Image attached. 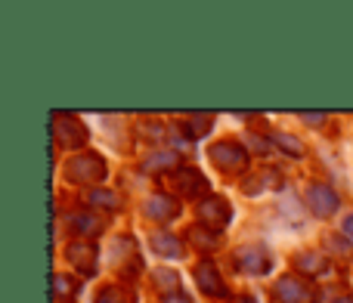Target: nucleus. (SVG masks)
Masks as SVG:
<instances>
[{"label":"nucleus","mask_w":353,"mask_h":303,"mask_svg":"<svg viewBox=\"0 0 353 303\" xmlns=\"http://www.w3.org/2000/svg\"><path fill=\"white\" fill-rule=\"evenodd\" d=\"M105 161L93 152H81V155H72L65 164H62V174H65L68 182H81V186H90V182H103L105 180Z\"/></svg>","instance_id":"obj_1"},{"label":"nucleus","mask_w":353,"mask_h":303,"mask_svg":"<svg viewBox=\"0 0 353 303\" xmlns=\"http://www.w3.org/2000/svg\"><path fill=\"white\" fill-rule=\"evenodd\" d=\"M53 140L59 149H81L87 140H90V134H87V127L78 121L74 115H65V112H56L53 115Z\"/></svg>","instance_id":"obj_2"},{"label":"nucleus","mask_w":353,"mask_h":303,"mask_svg":"<svg viewBox=\"0 0 353 303\" xmlns=\"http://www.w3.org/2000/svg\"><path fill=\"white\" fill-rule=\"evenodd\" d=\"M273 294L279 303H316V288L304 279V275H282L276 279Z\"/></svg>","instance_id":"obj_3"},{"label":"nucleus","mask_w":353,"mask_h":303,"mask_svg":"<svg viewBox=\"0 0 353 303\" xmlns=\"http://www.w3.org/2000/svg\"><path fill=\"white\" fill-rule=\"evenodd\" d=\"M232 263H236V269L245 275H267L270 267H273V257H270V251L261 248V244H245V248H239L236 254H232Z\"/></svg>","instance_id":"obj_4"},{"label":"nucleus","mask_w":353,"mask_h":303,"mask_svg":"<svg viewBox=\"0 0 353 303\" xmlns=\"http://www.w3.org/2000/svg\"><path fill=\"white\" fill-rule=\"evenodd\" d=\"M230 220H232V207H230V201L220 198V195H208L199 205V223L205 226V229L220 232Z\"/></svg>","instance_id":"obj_5"},{"label":"nucleus","mask_w":353,"mask_h":303,"mask_svg":"<svg viewBox=\"0 0 353 303\" xmlns=\"http://www.w3.org/2000/svg\"><path fill=\"white\" fill-rule=\"evenodd\" d=\"M211 161L217 170L223 174H245L248 167V152H245L239 143H217L211 149Z\"/></svg>","instance_id":"obj_6"},{"label":"nucleus","mask_w":353,"mask_h":303,"mask_svg":"<svg viewBox=\"0 0 353 303\" xmlns=\"http://www.w3.org/2000/svg\"><path fill=\"white\" fill-rule=\"evenodd\" d=\"M171 186H174V195H180V198H201L205 201L208 195V180L199 174L195 167H180L171 174Z\"/></svg>","instance_id":"obj_7"},{"label":"nucleus","mask_w":353,"mask_h":303,"mask_svg":"<svg viewBox=\"0 0 353 303\" xmlns=\"http://www.w3.org/2000/svg\"><path fill=\"white\" fill-rule=\"evenodd\" d=\"M304 198H307V207L323 220H329L332 213H338V207H341V198H338L335 189L325 186V182H313V186L307 189Z\"/></svg>","instance_id":"obj_8"},{"label":"nucleus","mask_w":353,"mask_h":303,"mask_svg":"<svg viewBox=\"0 0 353 303\" xmlns=\"http://www.w3.org/2000/svg\"><path fill=\"white\" fill-rule=\"evenodd\" d=\"M195 285H199V291H205L208 297H223L226 294L223 275H220V269H217V263L214 260L195 263Z\"/></svg>","instance_id":"obj_9"},{"label":"nucleus","mask_w":353,"mask_h":303,"mask_svg":"<svg viewBox=\"0 0 353 303\" xmlns=\"http://www.w3.org/2000/svg\"><path fill=\"white\" fill-rule=\"evenodd\" d=\"M65 257L81 275L97 273V248H93L90 242H72L68 244V251H65Z\"/></svg>","instance_id":"obj_10"},{"label":"nucleus","mask_w":353,"mask_h":303,"mask_svg":"<svg viewBox=\"0 0 353 303\" xmlns=\"http://www.w3.org/2000/svg\"><path fill=\"white\" fill-rule=\"evenodd\" d=\"M176 213H180V201L171 198V195H152L146 201V217L155 220V223H171Z\"/></svg>","instance_id":"obj_11"},{"label":"nucleus","mask_w":353,"mask_h":303,"mask_svg":"<svg viewBox=\"0 0 353 303\" xmlns=\"http://www.w3.org/2000/svg\"><path fill=\"white\" fill-rule=\"evenodd\" d=\"M294 269L301 275H323L329 273V257L323 251H304L301 257H294Z\"/></svg>","instance_id":"obj_12"},{"label":"nucleus","mask_w":353,"mask_h":303,"mask_svg":"<svg viewBox=\"0 0 353 303\" xmlns=\"http://www.w3.org/2000/svg\"><path fill=\"white\" fill-rule=\"evenodd\" d=\"M279 186H282L279 170H261V174H251L248 180H242L245 195H261L263 189H279Z\"/></svg>","instance_id":"obj_13"},{"label":"nucleus","mask_w":353,"mask_h":303,"mask_svg":"<svg viewBox=\"0 0 353 303\" xmlns=\"http://www.w3.org/2000/svg\"><path fill=\"white\" fill-rule=\"evenodd\" d=\"M78 291H81V279H74V275H62V273L53 275V297H56V303H72L74 297H78Z\"/></svg>","instance_id":"obj_14"},{"label":"nucleus","mask_w":353,"mask_h":303,"mask_svg":"<svg viewBox=\"0 0 353 303\" xmlns=\"http://www.w3.org/2000/svg\"><path fill=\"white\" fill-rule=\"evenodd\" d=\"M149 244H152V251L161 257H183L186 254V251H183V242L176 236H171V232H155V236L149 238Z\"/></svg>","instance_id":"obj_15"},{"label":"nucleus","mask_w":353,"mask_h":303,"mask_svg":"<svg viewBox=\"0 0 353 303\" xmlns=\"http://www.w3.org/2000/svg\"><path fill=\"white\" fill-rule=\"evenodd\" d=\"M72 223H74V229H78L84 238L99 236V232L105 229L103 217H99V213H93V211H81V213H74V217H72Z\"/></svg>","instance_id":"obj_16"},{"label":"nucleus","mask_w":353,"mask_h":303,"mask_svg":"<svg viewBox=\"0 0 353 303\" xmlns=\"http://www.w3.org/2000/svg\"><path fill=\"white\" fill-rule=\"evenodd\" d=\"M211 124H214V118H211V115H189L186 121L180 124V127H183V134H186L189 140H201V136H208Z\"/></svg>","instance_id":"obj_17"},{"label":"nucleus","mask_w":353,"mask_h":303,"mask_svg":"<svg viewBox=\"0 0 353 303\" xmlns=\"http://www.w3.org/2000/svg\"><path fill=\"white\" fill-rule=\"evenodd\" d=\"M176 161H180V158H176V152H155V155H149L146 161H143V167L149 170V174H159V170H180L176 167Z\"/></svg>","instance_id":"obj_18"},{"label":"nucleus","mask_w":353,"mask_h":303,"mask_svg":"<svg viewBox=\"0 0 353 303\" xmlns=\"http://www.w3.org/2000/svg\"><path fill=\"white\" fill-rule=\"evenodd\" d=\"M189 242L205 251H214L220 244V232H211V229H205V226H192V229H189Z\"/></svg>","instance_id":"obj_19"},{"label":"nucleus","mask_w":353,"mask_h":303,"mask_svg":"<svg viewBox=\"0 0 353 303\" xmlns=\"http://www.w3.org/2000/svg\"><path fill=\"white\" fill-rule=\"evenodd\" d=\"M152 282H155V288H161L168 294H176V288H180V279H176V273H171V269H155Z\"/></svg>","instance_id":"obj_20"},{"label":"nucleus","mask_w":353,"mask_h":303,"mask_svg":"<svg viewBox=\"0 0 353 303\" xmlns=\"http://www.w3.org/2000/svg\"><path fill=\"white\" fill-rule=\"evenodd\" d=\"M273 146H279V149H285V155H294V158H301L304 155V143L301 140H294V136H288V134H273Z\"/></svg>","instance_id":"obj_21"},{"label":"nucleus","mask_w":353,"mask_h":303,"mask_svg":"<svg viewBox=\"0 0 353 303\" xmlns=\"http://www.w3.org/2000/svg\"><path fill=\"white\" fill-rule=\"evenodd\" d=\"M93 303H130V294L124 291V288H118V285H109V288H103V291L97 294V300Z\"/></svg>","instance_id":"obj_22"},{"label":"nucleus","mask_w":353,"mask_h":303,"mask_svg":"<svg viewBox=\"0 0 353 303\" xmlns=\"http://www.w3.org/2000/svg\"><path fill=\"white\" fill-rule=\"evenodd\" d=\"M90 201L97 207H105V211H118V195L115 192H105V189H103V192H99V189H93Z\"/></svg>","instance_id":"obj_23"},{"label":"nucleus","mask_w":353,"mask_h":303,"mask_svg":"<svg viewBox=\"0 0 353 303\" xmlns=\"http://www.w3.org/2000/svg\"><path fill=\"white\" fill-rule=\"evenodd\" d=\"M248 146L251 149H257L261 155H267V149H270V143H263V140H257V136H248Z\"/></svg>","instance_id":"obj_24"},{"label":"nucleus","mask_w":353,"mask_h":303,"mask_svg":"<svg viewBox=\"0 0 353 303\" xmlns=\"http://www.w3.org/2000/svg\"><path fill=\"white\" fill-rule=\"evenodd\" d=\"M161 303H192V300H189L186 294L176 291V294H165V300H161Z\"/></svg>","instance_id":"obj_25"},{"label":"nucleus","mask_w":353,"mask_h":303,"mask_svg":"<svg viewBox=\"0 0 353 303\" xmlns=\"http://www.w3.org/2000/svg\"><path fill=\"white\" fill-rule=\"evenodd\" d=\"M301 118H304V121H310V124H323L325 121V115H313V112H304Z\"/></svg>","instance_id":"obj_26"},{"label":"nucleus","mask_w":353,"mask_h":303,"mask_svg":"<svg viewBox=\"0 0 353 303\" xmlns=\"http://www.w3.org/2000/svg\"><path fill=\"white\" fill-rule=\"evenodd\" d=\"M344 236L353 238V213H347V220H344Z\"/></svg>","instance_id":"obj_27"},{"label":"nucleus","mask_w":353,"mask_h":303,"mask_svg":"<svg viewBox=\"0 0 353 303\" xmlns=\"http://www.w3.org/2000/svg\"><path fill=\"white\" fill-rule=\"evenodd\" d=\"M332 303H353V297H338V300H332Z\"/></svg>","instance_id":"obj_28"},{"label":"nucleus","mask_w":353,"mask_h":303,"mask_svg":"<svg viewBox=\"0 0 353 303\" xmlns=\"http://www.w3.org/2000/svg\"><path fill=\"white\" fill-rule=\"evenodd\" d=\"M239 303H257L254 297H239Z\"/></svg>","instance_id":"obj_29"}]
</instances>
